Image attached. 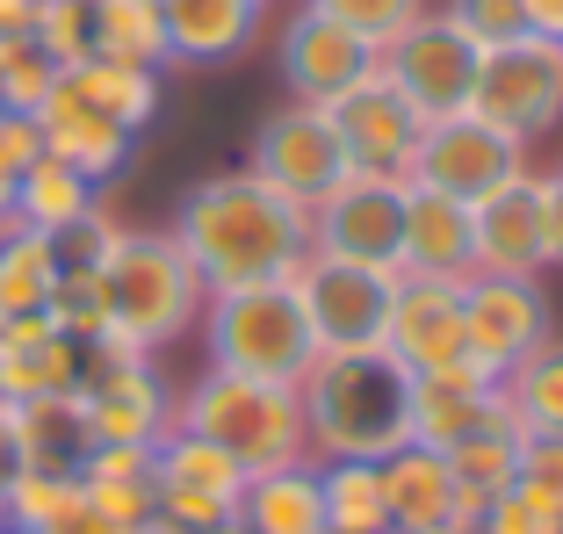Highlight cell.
I'll return each instance as SVG.
<instances>
[{"label": "cell", "mask_w": 563, "mask_h": 534, "mask_svg": "<svg viewBox=\"0 0 563 534\" xmlns=\"http://www.w3.org/2000/svg\"><path fill=\"white\" fill-rule=\"evenodd\" d=\"M174 246L188 253L202 289H239L267 275H297L311 253V210L267 188L261 174H210L174 210Z\"/></svg>", "instance_id": "1"}, {"label": "cell", "mask_w": 563, "mask_h": 534, "mask_svg": "<svg viewBox=\"0 0 563 534\" xmlns=\"http://www.w3.org/2000/svg\"><path fill=\"white\" fill-rule=\"evenodd\" d=\"M311 463H390L412 441V368L390 347H340L303 368Z\"/></svg>", "instance_id": "2"}, {"label": "cell", "mask_w": 563, "mask_h": 534, "mask_svg": "<svg viewBox=\"0 0 563 534\" xmlns=\"http://www.w3.org/2000/svg\"><path fill=\"white\" fill-rule=\"evenodd\" d=\"M174 426L196 441H217L246 477L261 469L311 463V426H303L297 383H267V376H232V368H202L196 383L174 398Z\"/></svg>", "instance_id": "3"}, {"label": "cell", "mask_w": 563, "mask_h": 534, "mask_svg": "<svg viewBox=\"0 0 563 534\" xmlns=\"http://www.w3.org/2000/svg\"><path fill=\"white\" fill-rule=\"evenodd\" d=\"M202 354L210 368H232V376H267V383H303V368L318 361L311 318L289 275H267V282H239V289H210L202 297Z\"/></svg>", "instance_id": "4"}, {"label": "cell", "mask_w": 563, "mask_h": 534, "mask_svg": "<svg viewBox=\"0 0 563 534\" xmlns=\"http://www.w3.org/2000/svg\"><path fill=\"white\" fill-rule=\"evenodd\" d=\"M101 297H109V333H123L131 347L159 354L181 333H196L210 289L196 282V267L174 246V232H131V224H123L117 253L101 260Z\"/></svg>", "instance_id": "5"}, {"label": "cell", "mask_w": 563, "mask_h": 534, "mask_svg": "<svg viewBox=\"0 0 563 534\" xmlns=\"http://www.w3.org/2000/svg\"><path fill=\"white\" fill-rule=\"evenodd\" d=\"M470 116L506 131L514 145H542L549 131H563V44L556 36H514V44L484 51Z\"/></svg>", "instance_id": "6"}, {"label": "cell", "mask_w": 563, "mask_h": 534, "mask_svg": "<svg viewBox=\"0 0 563 534\" xmlns=\"http://www.w3.org/2000/svg\"><path fill=\"white\" fill-rule=\"evenodd\" d=\"M477 58L484 51L470 44L455 22L441 15V8H427V15H412L390 44L376 51L383 80L405 94V109H412L419 123H441V116H470V87H477Z\"/></svg>", "instance_id": "7"}, {"label": "cell", "mask_w": 563, "mask_h": 534, "mask_svg": "<svg viewBox=\"0 0 563 534\" xmlns=\"http://www.w3.org/2000/svg\"><path fill=\"white\" fill-rule=\"evenodd\" d=\"M239 499H246V469L217 441H196L181 426H166L152 441V520L181 534H202V527H224L239 520Z\"/></svg>", "instance_id": "8"}, {"label": "cell", "mask_w": 563, "mask_h": 534, "mask_svg": "<svg viewBox=\"0 0 563 534\" xmlns=\"http://www.w3.org/2000/svg\"><path fill=\"white\" fill-rule=\"evenodd\" d=\"M246 174H261V181L282 188L289 202L318 210V202L347 181L354 167H347V145H340V131H332L325 109H311V101H289V109H275V116L253 131Z\"/></svg>", "instance_id": "9"}, {"label": "cell", "mask_w": 563, "mask_h": 534, "mask_svg": "<svg viewBox=\"0 0 563 534\" xmlns=\"http://www.w3.org/2000/svg\"><path fill=\"white\" fill-rule=\"evenodd\" d=\"M289 282H297V297H303V318H311L318 354L383 347V311H390V282H398V275L332 260V253H303Z\"/></svg>", "instance_id": "10"}, {"label": "cell", "mask_w": 563, "mask_h": 534, "mask_svg": "<svg viewBox=\"0 0 563 534\" xmlns=\"http://www.w3.org/2000/svg\"><path fill=\"white\" fill-rule=\"evenodd\" d=\"M398 232H405V181H390V174H347L311 210V253L383 267V275H405Z\"/></svg>", "instance_id": "11"}, {"label": "cell", "mask_w": 563, "mask_h": 534, "mask_svg": "<svg viewBox=\"0 0 563 534\" xmlns=\"http://www.w3.org/2000/svg\"><path fill=\"white\" fill-rule=\"evenodd\" d=\"M549 325V297L534 275H463V354L492 376H506L514 361H528Z\"/></svg>", "instance_id": "12"}, {"label": "cell", "mask_w": 563, "mask_h": 534, "mask_svg": "<svg viewBox=\"0 0 563 534\" xmlns=\"http://www.w3.org/2000/svg\"><path fill=\"white\" fill-rule=\"evenodd\" d=\"M520 174H528V145H514L506 131H492V123H477V116H441V123L419 131L412 181L455 196L463 210H470V202H484L492 188L520 181Z\"/></svg>", "instance_id": "13"}, {"label": "cell", "mask_w": 563, "mask_h": 534, "mask_svg": "<svg viewBox=\"0 0 563 534\" xmlns=\"http://www.w3.org/2000/svg\"><path fill=\"white\" fill-rule=\"evenodd\" d=\"M332 131L347 145V167L354 174H390V181H412V159H419V131L427 123L405 109V94L383 80V66H368L347 94L325 101Z\"/></svg>", "instance_id": "14"}, {"label": "cell", "mask_w": 563, "mask_h": 534, "mask_svg": "<svg viewBox=\"0 0 563 534\" xmlns=\"http://www.w3.org/2000/svg\"><path fill=\"white\" fill-rule=\"evenodd\" d=\"M514 426V412H506V390H498L492 368H477L463 354V361L448 368H427V376H412V441L433 455L463 448V441L477 434H506Z\"/></svg>", "instance_id": "15"}, {"label": "cell", "mask_w": 563, "mask_h": 534, "mask_svg": "<svg viewBox=\"0 0 563 534\" xmlns=\"http://www.w3.org/2000/svg\"><path fill=\"white\" fill-rule=\"evenodd\" d=\"M383 347L412 376L463 361V275H398L383 311Z\"/></svg>", "instance_id": "16"}, {"label": "cell", "mask_w": 563, "mask_h": 534, "mask_svg": "<svg viewBox=\"0 0 563 534\" xmlns=\"http://www.w3.org/2000/svg\"><path fill=\"white\" fill-rule=\"evenodd\" d=\"M368 66H376V51L354 30H340L332 15H318V8H297V15L282 22V80L311 109H325L332 94H347Z\"/></svg>", "instance_id": "17"}, {"label": "cell", "mask_w": 563, "mask_h": 534, "mask_svg": "<svg viewBox=\"0 0 563 534\" xmlns=\"http://www.w3.org/2000/svg\"><path fill=\"white\" fill-rule=\"evenodd\" d=\"M36 131H44V152H51V159L80 167L95 188H101V181H117V174L131 167V145H137L123 123H109L101 109H87V101L73 94L66 73H58V87H51L44 109H36Z\"/></svg>", "instance_id": "18"}, {"label": "cell", "mask_w": 563, "mask_h": 534, "mask_svg": "<svg viewBox=\"0 0 563 534\" xmlns=\"http://www.w3.org/2000/svg\"><path fill=\"white\" fill-rule=\"evenodd\" d=\"M470 275H542V232H534V174L470 202Z\"/></svg>", "instance_id": "19"}, {"label": "cell", "mask_w": 563, "mask_h": 534, "mask_svg": "<svg viewBox=\"0 0 563 534\" xmlns=\"http://www.w3.org/2000/svg\"><path fill=\"white\" fill-rule=\"evenodd\" d=\"M267 0H159L166 66H232L261 36Z\"/></svg>", "instance_id": "20"}, {"label": "cell", "mask_w": 563, "mask_h": 534, "mask_svg": "<svg viewBox=\"0 0 563 534\" xmlns=\"http://www.w3.org/2000/svg\"><path fill=\"white\" fill-rule=\"evenodd\" d=\"M383 499H390V534H463V520H455V477L419 441H405L383 463Z\"/></svg>", "instance_id": "21"}, {"label": "cell", "mask_w": 563, "mask_h": 534, "mask_svg": "<svg viewBox=\"0 0 563 534\" xmlns=\"http://www.w3.org/2000/svg\"><path fill=\"white\" fill-rule=\"evenodd\" d=\"M398 260L405 275H470V210L427 181H405Z\"/></svg>", "instance_id": "22"}, {"label": "cell", "mask_w": 563, "mask_h": 534, "mask_svg": "<svg viewBox=\"0 0 563 534\" xmlns=\"http://www.w3.org/2000/svg\"><path fill=\"white\" fill-rule=\"evenodd\" d=\"M8 419H15L22 469H58V477H80L87 448H95V426H87L80 390H58V398H22V404H8Z\"/></svg>", "instance_id": "23"}, {"label": "cell", "mask_w": 563, "mask_h": 534, "mask_svg": "<svg viewBox=\"0 0 563 534\" xmlns=\"http://www.w3.org/2000/svg\"><path fill=\"white\" fill-rule=\"evenodd\" d=\"M239 520H246L253 534H318V527H325L318 463H289V469H261V477H246Z\"/></svg>", "instance_id": "24"}, {"label": "cell", "mask_w": 563, "mask_h": 534, "mask_svg": "<svg viewBox=\"0 0 563 534\" xmlns=\"http://www.w3.org/2000/svg\"><path fill=\"white\" fill-rule=\"evenodd\" d=\"M441 463H448V477H455V520L477 527L484 505L506 499V491L520 485V426H506V434H477V441H463V448H448Z\"/></svg>", "instance_id": "25"}, {"label": "cell", "mask_w": 563, "mask_h": 534, "mask_svg": "<svg viewBox=\"0 0 563 534\" xmlns=\"http://www.w3.org/2000/svg\"><path fill=\"white\" fill-rule=\"evenodd\" d=\"M66 87L87 101V109H101L109 123H123V131H145L152 116H159V66H123V58H80V66H66Z\"/></svg>", "instance_id": "26"}, {"label": "cell", "mask_w": 563, "mask_h": 534, "mask_svg": "<svg viewBox=\"0 0 563 534\" xmlns=\"http://www.w3.org/2000/svg\"><path fill=\"white\" fill-rule=\"evenodd\" d=\"M101 202V188L87 181L80 167H66V159H30V167L15 174V224H30V232H66L73 218H87Z\"/></svg>", "instance_id": "27"}, {"label": "cell", "mask_w": 563, "mask_h": 534, "mask_svg": "<svg viewBox=\"0 0 563 534\" xmlns=\"http://www.w3.org/2000/svg\"><path fill=\"white\" fill-rule=\"evenodd\" d=\"M498 390H506V412L520 434H563V333H549L528 361L506 368Z\"/></svg>", "instance_id": "28"}, {"label": "cell", "mask_w": 563, "mask_h": 534, "mask_svg": "<svg viewBox=\"0 0 563 534\" xmlns=\"http://www.w3.org/2000/svg\"><path fill=\"white\" fill-rule=\"evenodd\" d=\"M51 289H58V253H51V232H30V224H0V318L15 311H44Z\"/></svg>", "instance_id": "29"}, {"label": "cell", "mask_w": 563, "mask_h": 534, "mask_svg": "<svg viewBox=\"0 0 563 534\" xmlns=\"http://www.w3.org/2000/svg\"><path fill=\"white\" fill-rule=\"evenodd\" d=\"M318 499H325V527H340V534H390L383 463H318Z\"/></svg>", "instance_id": "30"}, {"label": "cell", "mask_w": 563, "mask_h": 534, "mask_svg": "<svg viewBox=\"0 0 563 534\" xmlns=\"http://www.w3.org/2000/svg\"><path fill=\"white\" fill-rule=\"evenodd\" d=\"M95 58H123V66H166L159 0H95Z\"/></svg>", "instance_id": "31"}, {"label": "cell", "mask_w": 563, "mask_h": 534, "mask_svg": "<svg viewBox=\"0 0 563 534\" xmlns=\"http://www.w3.org/2000/svg\"><path fill=\"white\" fill-rule=\"evenodd\" d=\"M58 390H80V340L51 333L22 354H0V404L22 398H58Z\"/></svg>", "instance_id": "32"}, {"label": "cell", "mask_w": 563, "mask_h": 534, "mask_svg": "<svg viewBox=\"0 0 563 534\" xmlns=\"http://www.w3.org/2000/svg\"><path fill=\"white\" fill-rule=\"evenodd\" d=\"M51 87H58V66L44 58V44H36L30 30H22V36H0V109L36 116Z\"/></svg>", "instance_id": "33"}, {"label": "cell", "mask_w": 563, "mask_h": 534, "mask_svg": "<svg viewBox=\"0 0 563 534\" xmlns=\"http://www.w3.org/2000/svg\"><path fill=\"white\" fill-rule=\"evenodd\" d=\"M73 499H80V477H58V469H15V485H8V499H0V520L22 527V534H44Z\"/></svg>", "instance_id": "34"}, {"label": "cell", "mask_w": 563, "mask_h": 534, "mask_svg": "<svg viewBox=\"0 0 563 534\" xmlns=\"http://www.w3.org/2000/svg\"><path fill=\"white\" fill-rule=\"evenodd\" d=\"M30 36L44 44V58L58 73L80 66V58H95V0H36Z\"/></svg>", "instance_id": "35"}, {"label": "cell", "mask_w": 563, "mask_h": 534, "mask_svg": "<svg viewBox=\"0 0 563 534\" xmlns=\"http://www.w3.org/2000/svg\"><path fill=\"white\" fill-rule=\"evenodd\" d=\"M44 318H51V333L80 340V347H87V340H101V333H109V297H101V275H58Z\"/></svg>", "instance_id": "36"}, {"label": "cell", "mask_w": 563, "mask_h": 534, "mask_svg": "<svg viewBox=\"0 0 563 534\" xmlns=\"http://www.w3.org/2000/svg\"><path fill=\"white\" fill-rule=\"evenodd\" d=\"M303 8L332 15L340 30H354L368 51H383L390 36L405 30V22H412V15H427V0H303Z\"/></svg>", "instance_id": "37"}, {"label": "cell", "mask_w": 563, "mask_h": 534, "mask_svg": "<svg viewBox=\"0 0 563 534\" xmlns=\"http://www.w3.org/2000/svg\"><path fill=\"white\" fill-rule=\"evenodd\" d=\"M117 238H123V224L109 218V210H87V218H73L66 232H51V253H58V275H101V260L117 253Z\"/></svg>", "instance_id": "38"}, {"label": "cell", "mask_w": 563, "mask_h": 534, "mask_svg": "<svg viewBox=\"0 0 563 534\" xmlns=\"http://www.w3.org/2000/svg\"><path fill=\"white\" fill-rule=\"evenodd\" d=\"M441 15L477 51H498V44H514V36H528V8H520V0H448Z\"/></svg>", "instance_id": "39"}, {"label": "cell", "mask_w": 563, "mask_h": 534, "mask_svg": "<svg viewBox=\"0 0 563 534\" xmlns=\"http://www.w3.org/2000/svg\"><path fill=\"white\" fill-rule=\"evenodd\" d=\"M484 534H563V513L556 505H542L534 491H506V499H492L484 505V520H477Z\"/></svg>", "instance_id": "40"}, {"label": "cell", "mask_w": 563, "mask_h": 534, "mask_svg": "<svg viewBox=\"0 0 563 534\" xmlns=\"http://www.w3.org/2000/svg\"><path fill=\"white\" fill-rule=\"evenodd\" d=\"M520 491L563 513V434H520Z\"/></svg>", "instance_id": "41"}, {"label": "cell", "mask_w": 563, "mask_h": 534, "mask_svg": "<svg viewBox=\"0 0 563 534\" xmlns=\"http://www.w3.org/2000/svg\"><path fill=\"white\" fill-rule=\"evenodd\" d=\"M534 232H542V267H563V167L534 174Z\"/></svg>", "instance_id": "42"}, {"label": "cell", "mask_w": 563, "mask_h": 534, "mask_svg": "<svg viewBox=\"0 0 563 534\" xmlns=\"http://www.w3.org/2000/svg\"><path fill=\"white\" fill-rule=\"evenodd\" d=\"M30 159H44V131H36V116H15V109H0V167L22 174Z\"/></svg>", "instance_id": "43"}, {"label": "cell", "mask_w": 563, "mask_h": 534, "mask_svg": "<svg viewBox=\"0 0 563 534\" xmlns=\"http://www.w3.org/2000/svg\"><path fill=\"white\" fill-rule=\"evenodd\" d=\"M528 8V36H556L563 44V0H520Z\"/></svg>", "instance_id": "44"}, {"label": "cell", "mask_w": 563, "mask_h": 534, "mask_svg": "<svg viewBox=\"0 0 563 534\" xmlns=\"http://www.w3.org/2000/svg\"><path fill=\"white\" fill-rule=\"evenodd\" d=\"M22 469V448H15V419H8V404H0V499H8V485H15Z\"/></svg>", "instance_id": "45"}, {"label": "cell", "mask_w": 563, "mask_h": 534, "mask_svg": "<svg viewBox=\"0 0 563 534\" xmlns=\"http://www.w3.org/2000/svg\"><path fill=\"white\" fill-rule=\"evenodd\" d=\"M36 15V0H0V36H22Z\"/></svg>", "instance_id": "46"}, {"label": "cell", "mask_w": 563, "mask_h": 534, "mask_svg": "<svg viewBox=\"0 0 563 534\" xmlns=\"http://www.w3.org/2000/svg\"><path fill=\"white\" fill-rule=\"evenodd\" d=\"M8 218H15V174L0 167V224H8Z\"/></svg>", "instance_id": "47"}, {"label": "cell", "mask_w": 563, "mask_h": 534, "mask_svg": "<svg viewBox=\"0 0 563 534\" xmlns=\"http://www.w3.org/2000/svg\"><path fill=\"white\" fill-rule=\"evenodd\" d=\"M202 534H253L246 520H224V527H202Z\"/></svg>", "instance_id": "48"}, {"label": "cell", "mask_w": 563, "mask_h": 534, "mask_svg": "<svg viewBox=\"0 0 563 534\" xmlns=\"http://www.w3.org/2000/svg\"><path fill=\"white\" fill-rule=\"evenodd\" d=\"M137 534H181V527H166V520H145V527H137Z\"/></svg>", "instance_id": "49"}, {"label": "cell", "mask_w": 563, "mask_h": 534, "mask_svg": "<svg viewBox=\"0 0 563 534\" xmlns=\"http://www.w3.org/2000/svg\"><path fill=\"white\" fill-rule=\"evenodd\" d=\"M0 534H22V527H8V520H0Z\"/></svg>", "instance_id": "50"}, {"label": "cell", "mask_w": 563, "mask_h": 534, "mask_svg": "<svg viewBox=\"0 0 563 534\" xmlns=\"http://www.w3.org/2000/svg\"><path fill=\"white\" fill-rule=\"evenodd\" d=\"M318 534H340V527H318Z\"/></svg>", "instance_id": "51"}, {"label": "cell", "mask_w": 563, "mask_h": 534, "mask_svg": "<svg viewBox=\"0 0 563 534\" xmlns=\"http://www.w3.org/2000/svg\"><path fill=\"white\" fill-rule=\"evenodd\" d=\"M463 534H484V527H463Z\"/></svg>", "instance_id": "52"}]
</instances>
